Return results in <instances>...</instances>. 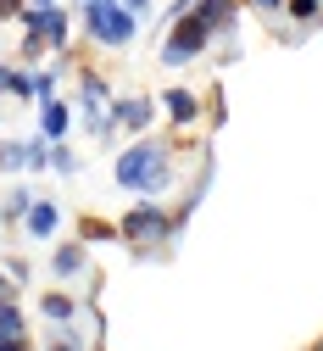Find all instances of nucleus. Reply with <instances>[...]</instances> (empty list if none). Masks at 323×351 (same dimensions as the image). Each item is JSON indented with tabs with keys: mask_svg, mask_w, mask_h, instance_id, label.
I'll return each mask as SVG.
<instances>
[{
	"mask_svg": "<svg viewBox=\"0 0 323 351\" xmlns=\"http://www.w3.org/2000/svg\"><path fill=\"white\" fill-rule=\"evenodd\" d=\"M117 184L123 190H140V195H156L167 184V151L162 145H134L117 156Z\"/></svg>",
	"mask_w": 323,
	"mask_h": 351,
	"instance_id": "1",
	"label": "nucleus"
},
{
	"mask_svg": "<svg viewBox=\"0 0 323 351\" xmlns=\"http://www.w3.org/2000/svg\"><path fill=\"white\" fill-rule=\"evenodd\" d=\"M167 229V212H156V206H134L128 217H123V234L134 240V234H140V240H151V234H162Z\"/></svg>",
	"mask_w": 323,
	"mask_h": 351,
	"instance_id": "4",
	"label": "nucleus"
},
{
	"mask_svg": "<svg viewBox=\"0 0 323 351\" xmlns=\"http://www.w3.org/2000/svg\"><path fill=\"white\" fill-rule=\"evenodd\" d=\"M67 134V106L45 95V140H62Z\"/></svg>",
	"mask_w": 323,
	"mask_h": 351,
	"instance_id": "7",
	"label": "nucleus"
},
{
	"mask_svg": "<svg viewBox=\"0 0 323 351\" xmlns=\"http://www.w3.org/2000/svg\"><path fill=\"white\" fill-rule=\"evenodd\" d=\"M228 12H235V0H201V12H195V17H201V23H212V28H217V23H223V17H228Z\"/></svg>",
	"mask_w": 323,
	"mask_h": 351,
	"instance_id": "8",
	"label": "nucleus"
},
{
	"mask_svg": "<svg viewBox=\"0 0 323 351\" xmlns=\"http://www.w3.org/2000/svg\"><path fill=\"white\" fill-rule=\"evenodd\" d=\"M117 117H123V123H134V128H140V123L151 117V101H123V106H117Z\"/></svg>",
	"mask_w": 323,
	"mask_h": 351,
	"instance_id": "10",
	"label": "nucleus"
},
{
	"mask_svg": "<svg viewBox=\"0 0 323 351\" xmlns=\"http://www.w3.org/2000/svg\"><path fill=\"white\" fill-rule=\"evenodd\" d=\"M0 351H28V340L23 335H0Z\"/></svg>",
	"mask_w": 323,
	"mask_h": 351,
	"instance_id": "15",
	"label": "nucleus"
},
{
	"mask_svg": "<svg viewBox=\"0 0 323 351\" xmlns=\"http://www.w3.org/2000/svg\"><path fill=\"white\" fill-rule=\"evenodd\" d=\"M206 39H212V23H201L195 12H190V17H178V23H173V34H167V45H162V62H167V67H178V62L201 56V51H206Z\"/></svg>",
	"mask_w": 323,
	"mask_h": 351,
	"instance_id": "3",
	"label": "nucleus"
},
{
	"mask_svg": "<svg viewBox=\"0 0 323 351\" xmlns=\"http://www.w3.org/2000/svg\"><path fill=\"white\" fill-rule=\"evenodd\" d=\"M117 229L112 223H101V217H84V240H112Z\"/></svg>",
	"mask_w": 323,
	"mask_h": 351,
	"instance_id": "11",
	"label": "nucleus"
},
{
	"mask_svg": "<svg viewBox=\"0 0 323 351\" xmlns=\"http://www.w3.org/2000/svg\"><path fill=\"white\" fill-rule=\"evenodd\" d=\"M56 274H78V251H73V245L56 251Z\"/></svg>",
	"mask_w": 323,
	"mask_h": 351,
	"instance_id": "14",
	"label": "nucleus"
},
{
	"mask_svg": "<svg viewBox=\"0 0 323 351\" xmlns=\"http://www.w3.org/2000/svg\"><path fill=\"white\" fill-rule=\"evenodd\" d=\"M6 78H12V73H6V67H0V90H6Z\"/></svg>",
	"mask_w": 323,
	"mask_h": 351,
	"instance_id": "18",
	"label": "nucleus"
},
{
	"mask_svg": "<svg viewBox=\"0 0 323 351\" xmlns=\"http://www.w3.org/2000/svg\"><path fill=\"white\" fill-rule=\"evenodd\" d=\"M23 6H17V0H0V17H17Z\"/></svg>",
	"mask_w": 323,
	"mask_h": 351,
	"instance_id": "16",
	"label": "nucleus"
},
{
	"mask_svg": "<svg viewBox=\"0 0 323 351\" xmlns=\"http://www.w3.org/2000/svg\"><path fill=\"white\" fill-rule=\"evenodd\" d=\"M256 6H262V12H279V6H285V0H256Z\"/></svg>",
	"mask_w": 323,
	"mask_h": 351,
	"instance_id": "17",
	"label": "nucleus"
},
{
	"mask_svg": "<svg viewBox=\"0 0 323 351\" xmlns=\"http://www.w3.org/2000/svg\"><path fill=\"white\" fill-rule=\"evenodd\" d=\"M56 223H62V212H56L51 201H34V206H28V234H34V240H51Z\"/></svg>",
	"mask_w": 323,
	"mask_h": 351,
	"instance_id": "5",
	"label": "nucleus"
},
{
	"mask_svg": "<svg viewBox=\"0 0 323 351\" xmlns=\"http://www.w3.org/2000/svg\"><path fill=\"white\" fill-rule=\"evenodd\" d=\"M318 6H323V0H285V12H290L296 23H307V17L318 12Z\"/></svg>",
	"mask_w": 323,
	"mask_h": 351,
	"instance_id": "12",
	"label": "nucleus"
},
{
	"mask_svg": "<svg viewBox=\"0 0 323 351\" xmlns=\"http://www.w3.org/2000/svg\"><path fill=\"white\" fill-rule=\"evenodd\" d=\"M0 335H23V318H17V306H0Z\"/></svg>",
	"mask_w": 323,
	"mask_h": 351,
	"instance_id": "13",
	"label": "nucleus"
},
{
	"mask_svg": "<svg viewBox=\"0 0 323 351\" xmlns=\"http://www.w3.org/2000/svg\"><path fill=\"white\" fill-rule=\"evenodd\" d=\"M62 351H73V346H62Z\"/></svg>",
	"mask_w": 323,
	"mask_h": 351,
	"instance_id": "19",
	"label": "nucleus"
},
{
	"mask_svg": "<svg viewBox=\"0 0 323 351\" xmlns=\"http://www.w3.org/2000/svg\"><path fill=\"white\" fill-rule=\"evenodd\" d=\"M84 28L89 39H101V45H128L134 34H140V17H134L123 0H84Z\"/></svg>",
	"mask_w": 323,
	"mask_h": 351,
	"instance_id": "2",
	"label": "nucleus"
},
{
	"mask_svg": "<svg viewBox=\"0 0 323 351\" xmlns=\"http://www.w3.org/2000/svg\"><path fill=\"white\" fill-rule=\"evenodd\" d=\"M162 112H167L173 123H195V112H201V106H195V95H190V90H167V95H162Z\"/></svg>",
	"mask_w": 323,
	"mask_h": 351,
	"instance_id": "6",
	"label": "nucleus"
},
{
	"mask_svg": "<svg viewBox=\"0 0 323 351\" xmlns=\"http://www.w3.org/2000/svg\"><path fill=\"white\" fill-rule=\"evenodd\" d=\"M45 318H51V324H67V318H73V301H67V295H45Z\"/></svg>",
	"mask_w": 323,
	"mask_h": 351,
	"instance_id": "9",
	"label": "nucleus"
}]
</instances>
